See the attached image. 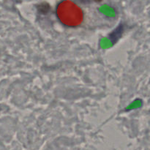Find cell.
<instances>
[{
  "label": "cell",
  "instance_id": "obj_1",
  "mask_svg": "<svg viewBox=\"0 0 150 150\" xmlns=\"http://www.w3.org/2000/svg\"><path fill=\"white\" fill-rule=\"evenodd\" d=\"M59 21L67 27H77L83 21V10L76 3L65 0L58 4L56 10Z\"/></svg>",
  "mask_w": 150,
  "mask_h": 150
},
{
  "label": "cell",
  "instance_id": "obj_2",
  "mask_svg": "<svg viewBox=\"0 0 150 150\" xmlns=\"http://www.w3.org/2000/svg\"><path fill=\"white\" fill-rule=\"evenodd\" d=\"M78 1H81L82 3H88L89 2V0H78Z\"/></svg>",
  "mask_w": 150,
  "mask_h": 150
}]
</instances>
